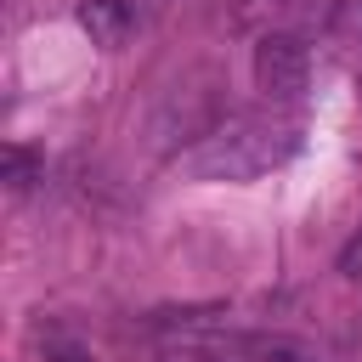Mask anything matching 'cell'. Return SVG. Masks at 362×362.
I'll use <instances>...</instances> for the list:
<instances>
[{"label":"cell","instance_id":"6da1fadb","mask_svg":"<svg viewBox=\"0 0 362 362\" xmlns=\"http://www.w3.org/2000/svg\"><path fill=\"white\" fill-rule=\"evenodd\" d=\"M300 153V119L283 113H238L221 119L209 136H198L175 164L192 181H255Z\"/></svg>","mask_w":362,"mask_h":362},{"label":"cell","instance_id":"7a4b0ae2","mask_svg":"<svg viewBox=\"0 0 362 362\" xmlns=\"http://www.w3.org/2000/svg\"><path fill=\"white\" fill-rule=\"evenodd\" d=\"M345 0H232V28L238 34H294V40H311V34H328L334 17H339Z\"/></svg>","mask_w":362,"mask_h":362},{"label":"cell","instance_id":"3957f363","mask_svg":"<svg viewBox=\"0 0 362 362\" xmlns=\"http://www.w3.org/2000/svg\"><path fill=\"white\" fill-rule=\"evenodd\" d=\"M255 85L266 90V102H300L305 85H311L305 40H294V34H266V40H255Z\"/></svg>","mask_w":362,"mask_h":362},{"label":"cell","instance_id":"277c9868","mask_svg":"<svg viewBox=\"0 0 362 362\" xmlns=\"http://www.w3.org/2000/svg\"><path fill=\"white\" fill-rule=\"evenodd\" d=\"M79 28L90 34V45H102V51H119L124 40H130V28H136V11L124 6V0H79Z\"/></svg>","mask_w":362,"mask_h":362},{"label":"cell","instance_id":"5b68a950","mask_svg":"<svg viewBox=\"0 0 362 362\" xmlns=\"http://www.w3.org/2000/svg\"><path fill=\"white\" fill-rule=\"evenodd\" d=\"M334 34H339L345 57H356V62H362V0H345V6H339V17H334Z\"/></svg>","mask_w":362,"mask_h":362},{"label":"cell","instance_id":"8992f818","mask_svg":"<svg viewBox=\"0 0 362 362\" xmlns=\"http://www.w3.org/2000/svg\"><path fill=\"white\" fill-rule=\"evenodd\" d=\"M28 181H34V158H28L23 147H11V153H6V187H11V192H23Z\"/></svg>","mask_w":362,"mask_h":362}]
</instances>
